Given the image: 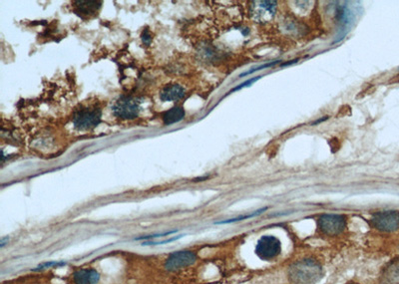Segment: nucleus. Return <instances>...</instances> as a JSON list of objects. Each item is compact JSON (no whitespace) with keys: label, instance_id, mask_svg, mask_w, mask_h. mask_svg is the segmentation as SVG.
<instances>
[{"label":"nucleus","instance_id":"obj_1","mask_svg":"<svg viewBox=\"0 0 399 284\" xmlns=\"http://www.w3.org/2000/svg\"><path fill=\"white\" fill-rule=\"evenodd\" d=\"M323 277L321 263L312 258L296 261L289 267V279L295 284H315Z\"/></svg>","mask_w":399,"mask_h":284},{"label":"nucleus","instance_id":"obj_2","mask_svg":"<svg viewBox=\"0 0 399 284\" xmlns=\"http://www.w3.org/2000/svg\"><path fill=\"white\" fill-rule=\"evenodd\" d=\"M102 110L99 107H85L77 110L73 116V126L78 131H88L99 125Z\"/></svg>","mask_w":399,"mask_h":284},{"label":"nucleus","instance_id":"obj_3","mask_svg":"<svg viewBox=\"0 0 399 284\" xmlns=\"http://www.w3.org/2000/svg\"><path fill=\"white\" fill-rule=\"evenodd\" d=\"M282 253V244L273 235L262 236L256 247V254L265 261H271Z\"/></svg>","mask_w":399,"mask_h":284},{"label":"nucleus","instance_id":"obj_4","mask_svg":"<svg viewBox=\"0 0 399 284\" xmlns=\"http://www.w3.org/2000/svg\"><path fill=\"white\" fill-rule=\"evenodd\" d=\"M112 110L114 115L118 118L125 120H133L139 115L140 104L139 101L133 97L122 96L115 103Z\"/></svg>","mask_w":399,"mask_h":284},{"label":"nucleus","instance_id":"obj_5","mask_svg":"<svg viewBox=\"0 0 399 284\" xmlns=\"http://www.w3.org/2000/svg\"><path fill=\"white\" fill-rule=\"evenodd\" d=\"M371 224L380 231H395L399 229V212L385 211L376 213L371 218Z\"/></svg>","mask_w":399,"mask_h":284},{"label":"nucleus","instance_id":"obj_6","mask_svg":"<svg viewBox=\"0 0 399 284\" xmlns=\"http://www.w3.org/2000/svg\"><path fill=\"white\" fill-rule=\"evenodd\" d=\"M318 227L323 233L336 236L346 227V218L340 215H324L318 220Z\"/></svg>","mask_w":399,"mask_h":284},{"label":"nucleus","instance_id":"obj_7","mask_svg":"<svg viewBox=\"0 0 399 284\" xmlns=\"http://www.w3.org/2000/svg\"><path fill=\"white\" fill-rule=\"evenodd\" d=\"M197 260L196 253L190 251H182L171 253L165 262L168 271H176L194 264Z\"/></svg>","mask_w":399,"mask_h":284},{"label":"nucleus","instance_id":"obj_8","mask_svg":"<svg viewBox=\"0 0 399 284\" xmlns=\"http://www.w3.org/2000/svg\"><path fill=\"white\" fill-rule=\"evenodd\" d=\"M254 5V15L260 20H267L274 15L276 2L275 1H258Z\"/></svg>","mask_w":399,"mask_h":284},{"label":"nucleus","instance_id":"obj_9","mask_svg":"<svg viewBox=\"0 0 399 284\" xmlns=\"http://www.w3.org/2000/svg\"><path fill=\"white\" fill-rule=\"evenodd\" d=\"M73 279L75 284H97L100 274L95 269H80L73 274Z\"/></svg>","mask_w":399,"mask_h":284},{"label":"nucleus","instance_id":"obj_10","mask_svg":"<svg viewBox=\"0 0 399 284\" xmlns=\"http://www.w3.org/2000/svg\"><path fill=\"white\" fill-rule=\"evenodd\" d=\"M186 94L185 89L178 84H172L166 86L160 93V99L163 102H174L178 101Z\"/></svg>","mask_w":399,"mask_h":284},{"label":"nucleus","instance_id":"obj_11","mask_svg":"<svg viewBox=\"0 0 399 284\" xmlns=\"http://www.w3.org/2000/svg\"><path fill=\"white\" fill-rule=\"evenodd\" d=\"M185 114L186 113H185V110L183 107H180V106L173 107L163 114V117H162L163 123L166 126L179 123L180 121H182L185 118Z\"/></svg>","mask_w":399,"mask_h":284},{"label":"nucleus","instance_id":"obj_12","mask_svg":"<svg viewBox=\"0 0 399 284\" xmlns=\"http://www.w3.org/2000/svg\"><path fill=\"white\" fill-rule=\"evenodd\" d=\"M336 16H337V18H338V20H339V22L341 24V30H343V36H344L345 35L344 34V29L349 30L348 28L351 26L353 18H354L353 14H352V11L346 5L345 6L343 5V6H340L338 8V10L336 12Z\"/></svg>","mask_w":399,"mask_h":284},{"label":"nucleus","instance_id":"obj_13","mask_svg":"<svg viewBox=\"0 0 399 284\" xmlns=\"http://www.w3.org/2000/svg\"><path fill=\"white\" fill-rule=\"evenodd\" d=\"M76 5V13L77 14H85V15H89V14H94L96 13L102 5L101 1H76L74 2Z\"/></svg>","mask_w":399,"mask_h":284},{"label":"nucleus","instance_id":"obj_14","mask_svg":"<svg viewBox=\"0 0 399 284\" xmlns=\"http://www.w3.org/2000/svg\"><path fill=\"white\" fill-rule=\"evenodd\" d=\"M266 208H264V209H262V210H259V211H257V212H255V213H253V214H251V215H248V216H244V217H238V218H235V219H232V220H229V221H221V222H217L218 224H225V223H232V222H236V221H244V220H247V219H251V218H255V217H257V216H259V215H261L263 212H266Z\"/></svg>","mask_w":399,"mask_h":284},{"label":"nucleus","instance_id":"obj_15","mask_svg":"<svg viewBox=\"0 0 399 284\" xmlns=\"http://www.w3.org/2000/svg\"><path fill=\"white\" fill-rule=\"evenodd\" d=\"M261 78H262V76H258V77H254V78H251V79L247 80L246 82H244V83L240 84L238 86L234 87L233 90H231V91L229 92V94H231V93H233V92H235V91H238V90H241V89H243V88H245V87H248V86H250L251 84L255 83L256 81H258V80H259V79H261Z\"/></svg>","mask_w":399,"mask_h":284},{"label":"nucleus","instance_id":"obj_16","mask_svg":"<svg viewBox=\"0 0 399 284\" xmlns=\"http://www.w3.org/2000/svg\"><path fill=\"white\" fill-rule=\"evenodd\" d=\"M64 265H66V262H63V261H53V262H46V263H42V264H40L38 267H36V268L33 269V270H42V269L49 268V267H52V266H55V267H57V266H64Z\"/></svg>","mask_w":399,"mask_h":284},{"label":"nucleus","instance_id":"obj_17","mask_svg":"<svg viewBox=\"0 0 399 284\" xmlns=\"http://www.w3.org/2000/svg\"><path fill=\"white\" fill-rule=\"evenodd\" d=\"M280 62H281V61H274V62H270V63L264 64V65H262V66H260V67L254 68L253 70H249V71H247V72L241 74L240 77H244V76H246V75L253 74V73H255V72H257V71H260V70H262V69H264V68H267V67H270V66H274V65H276V64L280 63Z\"/></svg>","mask_w":399,"mask_h":284},{"label":"nucleus","instance_id":"obj_18","mask_svg":"<svg viewBox=\"0 0 399 284\" xmlns=\"http://www.w3.org/2000/svg\"><path fill=\"white\" fill-rule=\"evenodd\" d=\"M182 236H183V235L175 236V237H172V238H169V239H165V240H163V241H144V242L142 244V246H158V245L169 244V242H172V241H175V240L181 238Z\"/></svg>","mask_w":399,"mask_h":284},{"label":"nucleus","instance_id":"obj_19","mask_svg":"<svg viewBox=\"0 0 399 284\" xmlns=\"http://www.w3.org/2000/svg\"><path fill=\"white\" fill-rule=\"evenodd\" d=\"M177 232V230H172V231H167V232H164V233H157V234H153V235H146V236H140V237H137V238H135V240H143V239H152V238H155V237H162V236H165V235H170V234H172V233H176Z\"/></svg>","mask_w":399,"mask_h":284},{"label":"nucleus","instance_id":"obj_20","mask_svg":"<svg viewBox=\"0 0 399 284\" xmlns=\"http://www.w3.org/2000/svg\"><path fill=\"white\" fill-rule=\"evenodd\" d=\"M142 41L144 44L146 45H150L151 41H152V35L150 34V32L148 31L147 29L144 30L142 33Z\"/></svg>","mask_w":399,"mask_h":284},{"label":"nucleus","instance_id":"obj_21","mask_svg":"<svg viewBox=\"0 0 399 284\" xmlns=\"http://www.w3.org/2000/svg\"><path fill=\"white\" fill-rule=\"evenodd\" d=\"M8 240H9V238H8V237H6V238H2V239H1L0 247H1V248H4V246L6 245V242H8Z\"/></svg>","mask_w":399,"mask_h":284},{"label":"nucleus","instance_id":"obj_22","mask_svg":"<svg viewBox=\"0 0 399 284\" xmlns=\"http://www.w3.org/2000/svg\"><path fill=\"white\" fill-rule=\"evenodd\" d=\"M347 284H358V283H354V282H350V283H347Z\"/></svg>","mask_w":399,"mask_h":284}]
</instances>
